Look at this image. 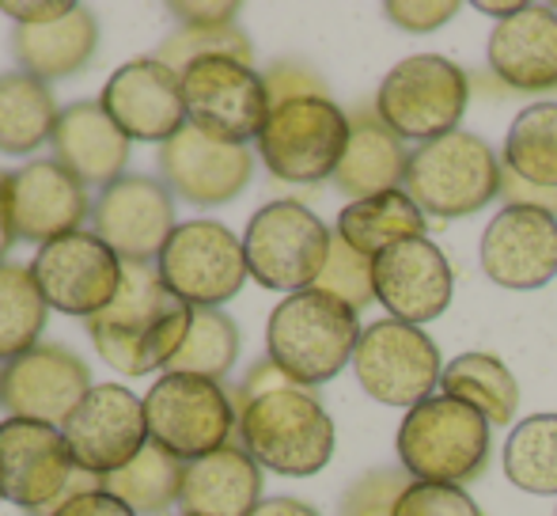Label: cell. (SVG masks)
<instances>
[{"instance_id":"6da1fadb","label":"cell","mask_w":557,"mask_h":516,"mask_svg":"<svg viewBox=\"0 0 557 516\" xmlns=\"http://www.w3.org/2000/svg\"><path fill=\"white\" fill-rule=\"evenodd\" d=\"M190 304L178 293H171L156 266L137 262H125L122 293L111 300V308L88 319L99 357L125 377L171 369L186 334H190Z\"/></svg>"},{"instance_id":"7a4b0ae2","label":"cell","mask_w":557,"mask_h":516,"mask_svg":"<svg viewBox=\"0 0 557 516\" xmlns=\"http://www.w3.org/2000/svg\"><path fill=\"white\" fill-rule=\"evenodd\" d=\"M364 327L357 323V311L349 304L334 300L331 293L304 288L273 308L265 327L270 361L281 377L293 384H326L334 380L357 354V342Z\"/></svg>"},{"instance_id":"3957f363","label":"cell","mask_w":557,"mask_h":516,"mask_svg":"<svg viewBox=\"0 0 557 516\" xmlns=\"http://www.w3.org/2000/svg\"><path fill=\"white\" fill-rule=\"evenodd\" d=\"M239 437L247 456L265 471L308 479L334 456V421L315 395L300 388H273L239 410Z\"/></svg>"},{"instance_id":"277c9868","label":"cell","mask_w":557,"mask_h":516,"mask_svg":"<svg viewBox=\"0 0 557 516\" xmlns=\"http://www.w3.org/2000/svg\"><path fill=\"white\" fill-rule=\"evenodd\" d=\"M395 449L413 482L459 487L474 479L490 456V421L459 398L433 395L403 418Z\"/></svg>"},{"instance_id":"5b68a950","label":"cell","mask_w":557,"mask_h":516,"mask_svg":"<svg viewBox=\"0 0 557 516\" xmlns=\"http://www.w3.org/2000/svg\"><path fill=\"white\" fill-rule=\"evenodd\" d=\"M505 186L497 152L474 133H447L429 140L406 163V194L425 217H470L485 209Z\"/></svg>"},{"instance_id":"8992f818","label":"cell","mask_w":557,"mask_h":516,"mask_svg":"<svg viewBox=\"0 0 557 516\" xmlns=\"http://www.w3.org/2000/svg\"><path fill=\"white\" fill-rule=\"evenodd\" d=\"M470 84L455 61L436 53L406 58L383 76L375 91V119L403 140H441L459 130Z\"/></svg>"},{"instance_id":"52a82bcc","label":"cell","mask_w":557,"mask_h":516,"mask_svg":"<svg viewBox=\"0 0 557 516\" xmlns=\"http://www.w3.org/2000/svg\"><path fill=\"white\" fill-rule=\"evenodd\" d=\"M334 232L311 213L304 201H270L250 217L243 232L247 270L258 285L277 293H304L315 288L326 258H331Z\"/></svg>"},{"instance_id":"ba28073f","label":"cell","mask_w":557,"mask_h":516,"mask_svg":"<svg viewBox=\"0 0 557 516\" xmlns=\"http://www.w3.org/2000/svg\"><path fill=\"white\" fill-rule=\"evenodd\" d=\"M352 137V122L326 96H293L273 103L265 130L258 133V152L265 168L285 183H319L337 171Z\"/></svg>"},{"instance_id":"9c48e42d","label":"cell","mask_w":557,"mask_h":516,"mask_svg":"<svg viewBox=\"0 0 557 516\" xmlns=\"http://www.w3.org/2000/svg\"><path fill=\"white\" fill-rule=\"evenodd\" d=\"M183 99L186 122L224 145L258 140L273 111L265 76L227 53H209L183 69Z\"/></svg>"},{"instance_id":"30bf717a","label":"cell","mask_w":557,"mask_h":516,"mask_svg":"<svg viewBox=\"0 0 557 516\" xmlns=\"http://www.w3.org/2000/svg\"><path fill=\"white\" fill-rule=\"evenodd\" d=\"M145 421L148 441L183 464H194L224 449L235 426V410L216 380L163 372L145 395Z\"/></svg>"},{"instance_id":"8fae6325","label":"cell","mask_w":557,"mask_h":516,"mask_svg":"<svg viewBox=\"0 0 557 516\" xmlns=\"http://www.w3.org/2000/svg\"><path fill=\"white\" fill-rule=\"evenodd\" d=\"M357 380L375 403L387 406H418L433 398V388L441 384V349L421 327L380 319L368 323L352 354Z\"/></svg>"},{"instance_id":"7c38bea8","label":"cell","mask_w":557,"mask_h":516,"mask_svg":"<svg viewBox=\"0 0 557 516\" xmlns=\"http://www.w3.org/2000/svg\"><path fill=\"white\" fill-rule=\"evenodd\" d=\"M30 278L53 311L96 319L122 293L125 262L96 232H69V236L38 247Z\"/></svg>"},{"instance_id":"4fadbf2b","label":"cell","mask_w":557,"mask_h":516,"mask_svg":"<svg viewBox=\"0 0 557 516\" xmlns=\"http://www.w3.org/2000/svg\"><path fill=\"white\" fill-rule=\"evenodd\" d=\"M160 278L190 308H221L247 281L243 239L216 221H186L171 232L160 262Z\"/></svg>"},{"instance_id":"5bb4252c","label":"cell","mask_w":557,"mask_h":516,"mask_svg":"<svg viewBox=\"0 0 557 516\" xmlns=\"http://www.w3.org/2000/svg\"><path fill=\"white\" fill-rule=\"evenodd\" d=\"M76 471L91 479L129 467L148 444L145 403L122 384H96L61 426Z\"/></svg>"},{"instance_id":"9a60e30c","label":"cell","mask_w":557,"mask_h":516,"mask_svg":"<svg viewBox=\"0 0 557 516\" xmlns=\"http://www.w3.org/2000/svg\"><path fill=\"white\" fill-rule=\"evenodd\" d=\"M76 479L65 433L46 421H0V497L20 509H58Z\"/></svg>"},{"instance_id":"2e32d148","label":"cell","mask_w":557,"mask_h":516,"mask_svg":"<svg viewBox=\"0 0 557 516\" xmlns=\"http://www.w3.org/2000/svg\"><path fill=\"white\" fill-rule=\"evenodd\" d=\"M96 236L122 262H160L175 224V201L163 183L148 175H122L96 198Z\"/></svg>"},{"instance_id":"e0dca14e","label":"cell","mask_w":557,"mask_h":516,"mask_svg":"<svg viewBox=\"0 0 557 516\" xmlns=\"http://www.w3.org/2000/svg\"><path fill=\"white\" fill-rule=\"evenodd\" d=\"M103 111L129 140H160L168 145L175 133H183L186 99L183 73L163 65L160 58H140L122 65L103 88Z\"/></svg>"},{"instance_id":"ac0fdd59","label":"cell","mask_w":557,"mask_h":516,"mask_svg":"<svg viewBox=\"0 0 557 516\" xmlns=\"http://www.w3.org/2000/svg\"><path fill=\"white\" fill-rule=\"evenodd\" d=\"M482 270L500 288H543L557 278V213L505 206L482 236Z\"/></svg>"},{"instance_id":"d6986e66","label":"cell","mask_w":557,"mask_h":516,"mask_svg":"<svg viewBox=\"0 0 557 516\" xmlns=\"http://www.w3.org/2000/svg\"><path fill=\"white\" fill-rule=\"evenodd\" d=\"M88 391H91V372L81 357L69 354L65 346H35L30 354L4 365L0 403L15 418L46 421V426L61 429Z\"/></svg>"},{"instance_id":"ffe728a7","label":"cell","mask_w":557,"mask_h":516,"mask_svg":"<svg viewBox=\"0 0 557 516\" xmlns=\"http://www.w3.org/2000/svg\"><path fill=\"white\" fill-rule=\"evenodd\" d=\"M375 300L398 323H433L451 304V266L429 236L403 239L372 262Z\"/></svg>"},{"instance_id":"44dd1931","label":"cell","mask_w":557,"mask_h":516,"mask_svg":"<svg viewBox=\"0 0 557 516\" xmlns=\"http://www.w3.org/2000/svg\"><path fill=\"white\" fill-rule=\"evenodd\" d=\"M160 168L168 186L190 206H224L250 183L255 156L247 145H224L194 126L160 148Z\"/></svg>"},{"instance_id":"7402d4cb","label":"cell","mask_w":557,"mask_h":516,"mask_svg":"<svg viewBox=\"0 0 557 516\" xmlns=\"http://www.w3.org/2000/svg\"><path fill=\"white\" fill-rule=\"evenodd\" d=\"M8 198H12L15 239L42 247L69 236V232H81L84 217L91 209L88 186L69 168H61L58 160H38L15 171Z\"/></svg>"},{"instance_id":"603a6c76","label":"cell","mask_w":557,"mask_h":516,"mask_svg":"<svg viewBox=\"0 0 557 516\" xmlns=\"http://www.w3.org/2000/svg\"><path fill=\"white\" fill-rule=\"evenodd\" d=\"M490 65L505 84L523 91L557 88V12L523 4L490 35Z\"/></svg>"},{"instance_id":"cb8c5ba5","label":"cell","mask_w":557,"mask_h":516,"mask_svg":"<svg viewBox=\"0 0 557 516\" xmlns=\"http://www.w3.org/2000/svg\"><path fill=\"white\" fill-rule=\"evenodd\" d=\"M58 163L69 168L84 186H111L122 179L129 160V137L114 126L103 103H73L61 111L50 137Z\"/></svg>"},{"instance_id":"d4e9b609","label":"cell","mask_w":557,"mask_h":516,"mask_svg":"<svg viewBox=\"0 0 557 516\" xmlns=\"http://www.w3.org/2000/svg\"><path fill=\"white\" fill-rule=\"evenodd\" d=\"M262 497V471L247 456V449H224L186 464L183 475V516H250Z\"/></svg>"},{"instance_id":"484cf974","label":"cell","mask_w":557,"mask_h":516,"mask_svg":"<svg viewBox=\"0 0 557 516\" xmlns=\"http://www.w3.org/2000/svg\"><path fill=\"white\" fill-rule=\"evenodd\" d=\"M99 42L96 15L73 8L65 20L42 23V27H20L15 30V58H20L23 73L35 81H65V76L81 73L91 61Z\"/></svg>"},{"instance_id":"4316f807","label":"cell","mask_w":557,"mask_h":516,"mask_svg":"<svg viewBox=\"0 0 557 516\" xmlns=\"http://www.w3.org/2000/svg\"><path fill=\"white\" fill-rule=\"evenodd\" d=\"M406 163H410V156L403 152L398 137L380 119H357L349 148L334 171V183L352 201H364L375 194L403 191L398 183H406Z\"/></svg>"},{"instance_id":"83f0119b","label":"cell","mask_w":557,"mask_h":516,"mask_svg":"<svg viewBox=\"0 0 557 516\" xmlns=\"http://www.w3.org/2000/svg\"><path fill=\"white\" fill-rule=\"evenodd\" d=\"M337 236L357 255L375 262L387 247L425 236V213H421L418 201L406 191H387L345 206L342 217H337Z\"/></svg>"},{"instance_id":"f1b7e54d","label":"cell","mask_w":557,"mask_h":516,"mask_svg":"<svg viewBox=\"0 0 557 516\" xmlns=\"http://www.w3.org/2000/svg\"><path fill=\"white\" fill-rule=\"evenodd\" d=\"M58 103L42 81L27 73L0 76V152L23 156L53 137L58 130Z\"/></svg>"},{"instance_id":"f546056e","label":"cell","mask_w":557,"mask_h":516,"mask_svg":"<svg viewBox=\"0 0 557 516\" xmlns=\"http://www.w3.org/2000/svg\"><path fill=\"white\" fill-rule=\"evenodd\" d=\"M441 388L447 398L474 406L485 421L493 426H508L520 406V388L516 377L508 372L505 361H497L493 354H462L451 365H444Z\"/></svg>"},{"instance_id":"4dcf8cb0","label":"cell","mask_w":557,"mask_h":516,"mask_svg":"<svg viewBox=\"0 0 557 516\" xmlns=\"http://www.w3.org/2000/svg\"><path fill=\"white\" fill-rule=\"evenodd\" d=\"M183 475H186L183 459H175L171 452H163L160 444L148 441L129 467H122V471L107 475V479H99V482H103L107 494L125 502L133 513L160 516L178 502V494H183Z\"/></svg>"},{"instance_id":"1f68e13d","label":"cell","mask_w":557,"mask_h":516,"mask_svg":"<svg viewBox=\"0 0 557 516\" xmlns=\"http://www.w3.org/2000/svg\"><path fill=\"white\" fill-rule=\"evenodd\" d=\"M505 168L528 186L557 194V103H535L516 114L505 137Z\"/></svg>"},{"instance_id":"d6a6232c","label":"cell","mask_w":557,"mask_h":516,"mask_svg":"<svg viewBox=\"0 0 557 516\" xmlns=\"http://www.w3.org/2000/svg\"><path fill=\"white\" fill-rule=\"evenodd\" d=\"M50 304L42 300L30 266L0 262V365L30 354L46 327Z\"/></svg>"},{"instance_id":"836d02e7","label":"cell","mask_w":557,"mask_h":516,"mask_svg":"<svg viewBox=\"0 0 557 516\" xmlns=\"http://www.w3.org/2000/svg\"><path fill=\"white\" fill-rule=\"evenodd\" d=\"M505 475L528 494H557V414H531L512 429Z\"/></svg>"},{"instance_id":"e575fe53","label":"cell","mask_w":557,"mask_h":516,"mask_svg":"<svg viewBox=\"0 0 557 516\" xmlns=\"http://www.w3.org/2000/svg\"><path fill=\"white\" fill-rule=\"evenodd\" d=\"M235 354H239V331H235L232 319L216 308H194L190 334H186L183 349L175 354L168 372L221 380L235 365Z\"/></svg>"},{"instance_id":"d590c367","label":"cell","mask_w":557,"mask_h":516,"mask_svg":"<svg viewBox=\"0 0 557 516\" xmlns=\"http://www.w3.org/2000/svg\"><path fill=\"white\" fill-rule=\"evenodd\" d=\"M319 293H331L334 300L349 304L352 311H360L364 304L375 300V278H372V258L357 255L342 236L334 232L331 258H326L323 273L315 281Z\"/></svg>"},{"instance_id":"8d00e7d4","label":"cell","mask_w":557,"mask_h":516,"mask_svg":"<svg viewBox=\"0 0 557 516\" xmlns=\"http://www.w3.org/2000/svg\"><path fill=\"white\" fill-rule=\"evenodd\" d=\"M395 516H482L474 497L447 482H410L398 494Z\"/></svg>"},{"instance_id":"74e56055","label":"cell","mask_w":557,"mask_h":516,"mask_svg":"<svg viewBox=\"0 0 557 516\" xmlns=\"http://www.w3.org/2000/svg\"><path fill=\"white\" fill-rule=\"evenodd\" d=\"M406 487H398V479L391 475H368L364 482L345 494L342 513L345 516H395V502Z\"/></svg>"},{"instance_id":"f35d334b","label":"cell","mask_w":557,"mask_h":516,"mask_svg":"<svg viewBox=\"0 0 557 516\" xmlns=\"http://www.w3.org/2000/svg\"><path fill=\"white\" fill-rule=\"evenodd\" d=\"M459 12V4L455 0H391L387 4V15L398 23V27H406V30H433V27H441V23H447L451 15Z\"/></svg>"},{"instance_id":"ab89813d","label":"cell","mask_w":557,"mask_h":516,"mask_svg":"<svg viewBox=\"0 0 557 516\" xmlns=\"http://www.w3.org/2000/svg\"><path fill=\"white\" fill-rule=\"evenodd\" d=\"M50 516H137L125 502H117L114 494H107L103 487L84 490V494H73L58 505Z\"/></svg>"},{"instance_id":"60d3db41","label":"cell","mask_w":557,"mask_h":516,"mask_svg":"<svg viewBox=\"0 0 557 516\" xmlns=\"http://www.w3.org/2000/svg\"><path fill=\"white\" fill-rule=\"evenodd\" d=\"M76 4L69 0H0V12L12 15L20 27H42V23H58L73 12Z\"/></svg>"},{"instance_id":"b9f144b4","label":"cell","mask_w":557,"mask_h":516,"mask_svg":"<svg viewBox=\"0 0 557 516\" xmlns=\"http://www.w3.org/2000/svg\"><path fill=\"white\" fill-rule=\"evenodd\" d=\"M171 15L186 20V27L194 30H221L232 27V20L239 15V4H171Z\"/></svg>"},{"instance_id":"7bdbcfd3","label":"cell","mask_w":557,"mask_h":516,"mask_svg":"<svg viewBox=\"0 0 557 516\" xmlns=\"http://www.w3.org/2000/svg\"><path fill=\"white\" fill-rule=\"evenodd\" d=\"M8 191H12V175H4V171H0V258H4L8 244L15 239V229H12V198H8Z\"/></svg>"},{"instance_id":"ee69618b","label":"cell","mask_w":557,"mask_h":516,"mask_svg":"<svg viewBox=\"0 0 557 516\" xmlns=\"http://www.w3.org/2000/svg\"><path fill=\"white\" fill-rule=\"evenodd\" d=\"M250 516H319V513L304 502H293V497H270V502H262Z\"/></svg>"},{"instance_id":"f6af8a7d","label":"cell","mask_w":557,"mask_h":516,"mask_svg":"<svg viewBox=\"0 0 557 516\" xmlns=\"http://www.w3.org/2000/svg\"><path fill=\"white\" fill-rule=\"evenodd\" d=\"M523 4H490V0H478V12L485 15H500V20H508V15H516Z\"/></svg>"},{"instance_id":"bcb514c9","label":"cell","mask_w":557,"mask_h":516,"mask_svg":"<svg viewBox=\"0 0 557 516\" xmlns=\"http://www.w3.org/2000/svg\"><path fill=\"white\" fill-rule=\"evenodd\" d=\"M0 388H4V365H0Z\"/></svg>"}]
</instances>
